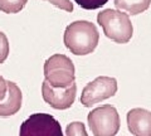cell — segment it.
Returning a JSON list of instances; mask_svg holds the SVG:
<instances>
[{
  "label": "cell",
  "instance_id": "cell-12",
  "mask_svg": "<svg viewBox=\"0 0 151 136\" xmlns=\"http://www.w3.org/2000/svg\"><path fill=\"white\" fill-rule=\"evenodd\" d=\"M65 136H88L86 126L81 121H74L67 125L65 127Z\"/></svg>",
  "mask_w": 151,
  "mask_h": 136
},
{
  "label": "cell",
  "instance_id": "cell-16",
  "mask_svg": "<svg viewBox=\"0 0 151 136\" xmlns=\"http://www.w3.org/2000/svg\"><path fill=\"white\" fill-rule=\"evenodd\" d=\"M6 91H8V83L3 78L1 74H0V101L4 100V97L6 95Z\"/></svg>",
  "mask_w": 151,
  "mask_h": 136
},
{
  "label": "cell",
  "instance_id": "cell-1",
  "mask_svg": "<svg viewBox=\"0 0 151 136\" xmlns=\"http://www.w3.org/2000/svg\"><path fill=\"white\" fill-rule=\"evenodd\" d=\"M100 33L96 25L88 20L73 22L65 28L63 42L74 55H86L92 53L98 45Z\"/></svg>",
  "mask_w": 151,
  "mask_h": 136
},
{
  "label": "cell",
  "instance_id": "cell-9",
  "mask_svg": "<svg viewBox=\"0 0 151 136\" xmlns=\"http://www.w3.org/2000/svg\"><path fill=\"white\" fill-rule=\"evenodd\" d=\"M8 83V91L3 101H0V116L1 117H9L15 115L20 110L23 95L20 88L18 87L17 83L12 81H6Z\"/></svg>",
  "mask_w": 151,
  "mask_h": 136
},
{
  "label": "cell",
  "instance_id": "cell-10",
  "mask_svg": "<svg viewBox=\"0 0 151 136\" xmlns=\"http://www.w3.org/2000/svg\"><path fill=\"white\" fill-rule=\"evenodd\" d=\"M151 0H115L117 9L124 10L129 15H137L147 10Z\"/></svg>",
  "mask_w": 151,
  "mask_h": 136
},
{
  "label": "cell",
  "instance_id": "cell-6",
  "mask_svg": "<svg viewBox=\"0 0 151 136\" xmlns=\"http://www.w3.org/2000/svg\"><path fill=\"white\" fill-rule=\"evenodd\" d=\"M117 92V81L113 77L100 76L89 82L83 88L81 95V104L84 107H92L93 105L113 97Z\"/></svg>",
  "mask_w": 151,
  "mask_h": 136
},
{
  "label": "cell",
  "instance_id": "cell-4",
  "mask_svg": "<svg viewBox=\"0 0 151 136\" xmlns=\"http://www.w3.org/2000/svg\"><path fill=\"white\" fill-rule=\"evenodd\" d=\"M88 125L94 136H115L120 130L121 120L115 106L103 105L88 114Z\"/></svg>",
  "mask_w": 151,
  "mask_h": 136
},
{
  "label": "cell",
  "instance_id": "cell-14",
  "mask_svg": "<svg viewBox=\"0 0 151 136\" xmlns=\"http://www.w3.org/2000/svg\"><path fill=\"white\" fill-rule=\"evenodd\" d=\"M9 55V40L6 35L0 30V64L6 60Z\"/></svg>",
  "mask_w": 151,
  "mask_h": 136
},
{
  "label": "cell",
  "instance_id": "cell-5",
  "mask_svg": "<svg viewBox=\"0 0 151 136\" xmlns=\"http://www.w3.org/2000/svg\"><path fill=\"white\" fill-rule=\"evenodd\" d=\"M19 136H63L60 124L49 114H33L23 121Z\"/></svg>",
  "mask_w": 151,
  "mask_h": 136
},
{
  "label": "cell",
  "instance_id": "cell-15",
  "mask_svg": "<svg viewBox=\"0 0 151 136\" xmlns=\"http://www.w3.org/2000/svg\"><path fill=\"white\" fill-rule=\"evenodd\" d=\"M45 1L50 3L52 5H54L57 8L62 9V10H65V12H73V3H70L69 0H45Z\"/></svg>",
  "mask_w": 151,
  "mask_h": 136
},
{
  "label": "cell",
  "instance_id": "cell-7",
  "mask_svg": "<svg viewBox=\"0 0 151 136\" xmlns=\"http://www.w3.org/2000/svg\"><path fill=\"white\" fill-rule=\"evenodd\" d=\"M77 86L73 82L67 87H53L44 79L42 83V96L45 104L55 110H67L74 104Z\"/></svg>",
  "mask_w": 151,
  "mask_h": 136
},
{
  "label": "cell",
  "instance_id": "cell-2",
  "mask_svg": "<svg viewBox=\"0 0 151 136\" xmlns=\"http://www.w3.org/2000/svg\"><path fill=\"white\" fill-rule=\"evenodd\" d=\"M97 23L102 27L105 35L115 43H129L134 34V27L129 14L115 9H106L98 13Z\"/></svg>",
  "mask_w": 151,
  "mask_h": 136
},
{
  "label": "cell",
  "instance_id": "cell-13",
  "mask_svg": "<svg viewBox=\"0 0 151 136\" xmlns=\"http://www.w3.org/2000/svg\"><path fill=\"white\" fill-rule=\"evenodd\" d=\"M82 9L86 10H96L98 8H102L108 0H74Z\"/></svg>",
  "mask_w": 151,
  "mask_h": 136
},
{
  "label": "cell",
  "instance_id": "cell-8",
  "mask_svg": "<svg viewBox=\"0 0 151 136\" xmlns=\"http://www.w3.org/2000/svg\"><path fill=\"white\" fill-rule=\"evenodd\" d=\"M127 127L135 136H151V112L145 109H132L127 114Z\"/></svg>",
  "mask_w": 151,
  "mask_h": 136
},
{
  "label": "cell",
  "instance_id": "cell-11",
  "mask_svg": "<svg viewBox=\"0 0 151 136\" xmlns=\"http://www.w3.org/2000/svg\"><path fill=\"white\" fill-rule=\"evenodd\" d=\"M28 0H0V10L6 14H17L27 5Z\"/></svg>",
  "mask_w": 151,
  "mask_h": 136
},
{
  "label": "cell",
  "instance_id": "cell-3",
  "mask_svg": "<svg viewBox=\"0 0 151 136\" xmlns=\"http://www.w3.org/2000/svg\"><path fill=\"white\" fill-rule=\"evenodd\" d=\"M45 81L53 87H67L76 81L74 64L64 54H54L44 63Z\"/></svg>",
  "mask_w": 151,
  "mask_h": 136
}]
</instances>
